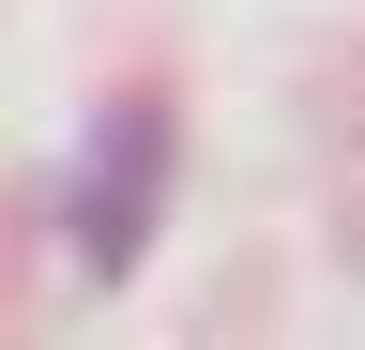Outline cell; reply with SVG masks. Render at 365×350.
<instances>
[{"label": "cell", "mask_w": 365, "mask_h": 350, "mask_svg": "<svg viewBox=\"0 0 365 350\" xmlns=\"http://www.w3.org/2000/svg\"><path fill=\"white\" fill-rule=\"evenodd\" d=\"M153 153H168V122L122 107V153H91V183H76V259H91V274H122V259L153 244V229H137V213H153Z\"/></svg>", "instance_id": "6da1fadb"}]
</instances>
